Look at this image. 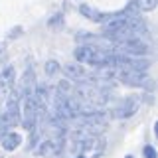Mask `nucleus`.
I'll return each instance as SVG.
<instances>
[{
    "instance_id": "nucleus-2",
    "label": "nucleus",
    "mask_w": 158,
    "mask_h": 158,
    "mask_svg": "<svg viewBox=\"0 0 158 158\" xmlns=\"http://www.w3.org/2000/svg\"><path fill=\"white\" fill-rule=\"evenodd\" d=\"M115 48L121 53L132 56V57H142V56H148V53H150V44L142 42V38H132V40H127V42L115 44Z\"/></svg>"
},
{
    "instance_id": "nucleus-3",
    "label": "nucleus",
    "mask_w": 158,
    "mask_h": 158,
    "mask_svg": "<svg viewBox=\"0 0 158 158\" xmlns=\"http://www.w3.org/2000/svg\"><path fill=\"white\" fill-rule=\"evenodd\" d=\"M65 148V138L63 136H48L42 140V144L36 148L40 156H59Z\"/></svg>"
},
{
    "instance_id": "nucleus-10",
    "label": "nucleus",
    "mask_w": 158,
    "mask_h": 158,
    "mask_svg": "<svg viewBox=\"0 0 158 158\" xmlns=\"http://www.w3.org/2000/svg\"><path fill=\"white\" fill-rule=\"evenodd\" d=\"M6 132H8V131H4V128H2V127H0V140H2V136H4V135H6Z\"/></svg>"
},
{
    "instance_id": "nucleus-9",
    "label": "nucleus",
    "mask_w": 158,
    "mask_h": 158,
    "mask_svg": "<svg viewBox=\"0 0 158 158\" xmlns=\"http://www.w3.org/2000/svg\"><path fill=\"white\" fill-rule=\"evenodd\" d=\"M142 154H144V158H156V148L146 144L144 148H142Z\"/></svg>"
},
{
    "instance_id": "nucleus-6",
    "label": "nucleus",
    "mask_w": 158,
    "mask_h": 158,
    "mask_svg": "<svg viewBox=\"0 0 158 158\" xmlns=\"http://www.w3.org/2000/svg\"><path fill=\"white\" fill-rule=\"evenodd\" d=\"M61 69H63V73H65L69 79H77V81H81V79L87 77V71H85V67H83L81 63H65Z\"/></svg>"
},
{
    "instance_id": "nucleus-5",
    "label": "nucleus",
    "mask_w": 158,
    "mask_h": 158,
    "mask_svg": "<svg viewBox=\"0 0 158 158\" xmlns=\"http://www.w3.org/2000/svg\"><path fill=\"white\" fill-rule=\"evenodd\" d=\"M79 12H81L87 20H91V22H99V24H105L107 20H111L113 16H115V14H107V12L97 10V8H91L89 4H81V6H79Z\"/></svg>"
},
{
    "instance_id": "nucleus-8",
    "label": "nucleus",
    "mask_w": 158,
    "mask_h": 158,
    "mask_svg": "<svg viewBox=\"0 0 158 158\" xmlns=\"http://www.w3.org/2000/svg\"><path fill=\"white\" fill-rule=\"evenodd\" d=\"M61 71V65L56 61V59H49V61L46 63V73H48V77H52V75H56V73Z\"/></svg>"
},
{
    "instance_id": "nucleus-11",
    "label": "nucleus",
    "mask_w": 158,
    "mask_h": 158,
    "mask_svg": "<svg viewBox=\"0 0 158 158\" xmlns=\"http://www.w3.org/2000/svg\"><path fill=\"white\" fill-rule=\"evenodd\" d=\"M125 158H135V156H131V154H128V156H125Z\"/></svg>"
},
{
    "instance_id": "nucleus-12",
    "label": "nucleus",
    "mask_w": 158,
    "mask_h": 158,
    "mask_svg": "<svg viewBox=\"0 0 158 158\" xmlns=\"http://www.w3.org/2000/svg\"><path fill=\"white\" fill-rule=\"evenodd\" d=\"M75 158H83V156H75Z\"/></svg>"
},
{
    "instance_id": "nucleus-4",
    "label": "nucleus",
    "mask_w": 158,
    "mask_h": 158,
    "mask_svg": "<svg viewBox=\"0 0 158 158\" xmlns=\"http://www.w3.org/2000/svg\"><path fill=\"white\" fill-rule=\"evenodd\" d=\"M138 107H140V101H138L136 97H127V99H123V101H121V105H118V107L113 109L111 115L115 117V118H128V117H132L138 111Z\"/></svg>"
},
{
    "instance_id": "nucleus-7",
    "label": "nucleus",
    "mask_w": 158,
    "mask_h": 158,
    "mask_svg": "<svg viewBox=\"0 0 158 158\" xmlns=\"http://www.w3.org/2000/svg\"><path fill=\"white\" fill-rule=\"evenodd\" d=\"M0 144H2L4 150L12 152V150H16V148L22 144V136H20L18 132H6V135L2 136V140H0Z\"/></svg>"
},
{
    "instance_id": "nucleus-1",
    "label": "nucleus",
    "mask_w": 158,
    "mask_h": 158,
    "mask_svg": "<svg viewBox=\"0 0 158 158\" xmlns=\"http://www.w3.org/2000/svg\"><path fill=\"white\" fill-rule=\"evenodd\" d=\"M73 142H75V148L81 150L83 158H99L105 152V146H107V140L101 135H91L83 138V140H73Z\"/></svg>"
}]
</instances>
